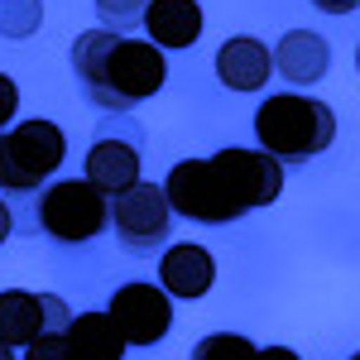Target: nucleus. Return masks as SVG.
I'll use <instances>...</instances> for the list:
<instances>
[{
  "label": "nucleus",
  "mask_w": 360,
  "mask_h": 360,
  "mask_svg": "<svg viewBox=\"0 0 360 360\" xmlns=\"http://www.w3.org/2000/svg\"><path fill=\"white\" fill-rule=\"evenodd\" d=\"M72 72L82 82V96L96 111H135L154 91H164L168 63L154 44H139L111 29H86L72 39Z\"/></svg>",
  "instance_id": "f257e3e1"
},
{
  "label": "nucleus",
  "mask_w": 360,
  "mask_h": 360,
  "mask_svg": "<svg viewBox=\"0 0 360 360\" xmlns=\"http://www.w3.org/2000/svg\"><path fill=\"white\" fill-rule=\"evenodd\" d=\"M255 139L259 149L278 159V164L298 168L317 154H327L336 139V115L327 101L317 96H298V91H278V96H264L259 111H255Z\"/></svg>",
  "instance_id": "f03ea898"
},
{
  "label": "nucleus",
  "mask_w": 360,
  "mask_h": 360,
  "mask_svg": "<svg viewBox=\"0 0 360 360\" xmlns=\"http://www.w3.org/2000/svg\"><path fill=\"white\" fill-rule=\"evenodd\" d=\"M68 159V135L53 120H25L0 130V193H34Z\"/></svg>",
  "instance_id": "7ed1b4c3"
},
{
  "label": "nucleus",
  "mask_w": 360,
  "mask_h": 360,
  "mask_svg": "<svg viewBox=\"0 0 360 360\" xmlns=\"http://www.w3.org/2000/svg\"><path fill=\"white\" fill-rule=\"evenodd\" d=\"M207 164H212L217 193H221L226 212L236 221L245 212H259V207L278 202V193H283V164L269 159L264 149H217Z\"/></svg>",
  "instance_id": "20e7f679"
},
{
  "label": "nucleus",
  "mask_w": 360,
  "mask_h": 360,
  "mask_svg": "<svg viewBox=\"0 0 360 360\" xmlns=\"http://www.w3.org/2000/svg\"><path fill=\"white\" fill-rule=\"evenodd\" d=\"M106 226H111V197L91 188L86 178H63L39 197V231L63 245L96 240Z\"/></svg>",
  "instance_id": "39448f33"
},
{
  "label": "nucleus",
  "mask_w": 360,
  "mask_h": 360,
  "mask_svg": "<svg viewBox=\"0 0 360 360\" xmlns=\"http://www.w3.org/2000/svg\"><path fill=\"white\" fill-rule=\"evenodd\" d=\"M111 226H115V236H120V250H130V255H149V250L168 245L173 207H168L164 188L135 183L120 197H111Z\"/></svg>",
  "instance_id": "423d86ee"
},
{
  "label": "nucleus",
  "mask_w": 360,
  "mask_h": 360,
  "mask_svg": "<svg viewBox=\"0 0 360 360\" xmlns=\"http://www.w3.org/2000/svg\"><path fill=\"white\" fill-rule=\"evenodd\" d=\"M111 322L115 332L125 336V346H154V341H164L168 327H173V298H168L159 283H120L111 293Z\"/></svg>",
  "instance_id": "0eeeda50"
},
{
  "label": "nucleus",
  "mask_w": 360,
  "mask_h": 360,
  "mask_svg": "<svg viewBox=\"0 0 360 360\" xmlns=\"http://www.w3.org/2000/svg\"><path fill=\"white\" fill-rule=\"evenodd\" d=\"M72 322V307L63 303L58 293H25V288H5L0 293V341L15 346H34L44 336H58Z\"/></svg>",
  "instance_id": "6e6552de"
},
{
  "label": "nucleus",
  "mask_w": 360,
  "mask_h": 360,
  "mask_svg": "<svg viewBox=\"0 0 360 360\" xmlns=\"http://www.w3.org/2000/svg\"><path fill=\"white\" fill-rule=\"evenodd\" d=\"M164 197L168 207L188 221H202V226H226L236 221L226 212L221 193H217V178H212V164L207 159H183V164L168 168V183H164Z\"/></svg>",
  "instance_id": "1a4fd4ad"
},
{
  "label": "nucleus",
  "mask_w": 360,
  "mask_h": 360,
  "mask_svg": "<svg viewBox=\"0 0 360 360\" xmlns=\"http://www.w3.org/2000/svg\"><path fill=\"white\" fill-rule=\"evenodd\" d=\"M217 283V259L207 245H193V240H178V245L164 250L159 259V288L178 303H197L207 298V288Z\"/></svg>",
  "instance_id": "9d476101"
},
{
  "label": "nucleus",
  "mask_w": 360,
  "mask_h": 360,
  "mask_svg": "<svg viewBox=\"0 0 360 360\" xmlns=\"http://www.w3.org/2000/svg\"><path fill=\"white\" fill-rule=\"evenodd\" d=\"M125 336L115 332L111 312H72L58 336V360H120Z\"/></svg>",
  "instance_id": "9b49d317"
},
{
  "label": "nucleus",
  "mask_w": 360,
  "mask_h": 360,
  "mask_svg": "<svg viewBox=\"0 0 360 360\" xmlns=\"http://www.w3.org/2000/svg\"><path fill=\"white\" fill-rule=\"evenodd\" d=\"M269 72H274V53L250 34H236L217 49V77L231 91H264Z\"/></svg>",
  "instance_id": "f8f14e48"
},
{
  "label": "nucleus",
  "mask_w": 360,
  "mask_h": 360,
  "mask_svg": "<svg viewBox=\"0 0 360 360\" xmlns=\"http://www.w3.org/2000/svg\"><path fill=\"white\" fill-rule=\"evenodd\" d=\"M139 168H144V159H139V144H130V139H96L86 149V183L101 188L106 197H120L125 188H135Z\"/></svg>",
  "instance_id": "ddd939ff"
},
{
  "label": "nucleus",
  "mask_w": 360,
  "mask_h": 360,
  "mask_svg": "<svg viewBox=\"0 0 360 360\" xmlns=\"http://www.w3.org/2000/svg\"><path fill=\"white\" fill-rule=\"evenodd\" d=\"M274 68L293 86H317L327 77V68H332V49H327V39L312 34V29H288V34L278 39V49H274Z\"/></svg>",
  "instance_id": "4468645a"
},
{
  "label": "nucleus",
  "mask_w": 360,
  "mask_h": 360,
  "mask_svg": "<svg viewBox=\"0 0 360 360\" xmlns=\"http://www.w3.org/2000/svg\"><path fill=\"white\" fill-rule=\"evenodd\" d=\"M144 29H149V44L159 53L164 49H193L202 39V5L197 0H149Z\"/></svg>",
  "instance_id": "2eb2a0df"
},
{
  "label": "nucleus",
  "mask_w": 360,
  "mask_h": 360,
  "mask_svg": "<svg viewBox=\"0 0 360 360\" xmlns=\"http://www.w3.org/2000/svg\"><path fill=\"white\" fill-rule=\"evenodd\" d=\"M44 25V0H0V39H29Z\"/></svg>",
  "instance_id": "dca6fc26"
},
{
  "label": "nucleus",
  "mask_w": 360,
  "mask_h": 360,
  "mask_svg": "<svg viewBox=\"0 0 360 360\" xmlns=\"http://www.w3.org/2000/svg\"><path fill=\"white\" fill-rule=\"evenodd\" d=\"M188 360H255V341H245L240 332H212L193 346Z\"/></svg>",
  "instance_id": "f3484780"
},
{
  "label": "nucleus",
  "mask_w": 360,
  "mask_h": 360,
  "mask_svg": "<svg viewBox=\"0 0 360 360\" xmlns=\"http://www.w3.org/2000/svg\"><path fill=\"white\" fill-rule=\"evenodd\" d=\"M144 5H149V0H96L101 29H111V34H125V29H135L139 20H144Z\"/></svg>",
  "instance_id": "a211bd4d"
},
{
  "label": "nucleus",
  "mask_w": 360,
  "mask_h": 360,
  "mask_svg": "<svg viewBox=\"0 0 360 360\" xmlns=\"http://www.w3.org/2000/svg\"><path fill=\"white\" fill-rule=\"evenodd\" d=\"M20 111V86L10 82L5 72H0V130H10V120Z\"/></svg>",
  "instance_id": "6ab92c4d"
},
{
  "label": "nucleus",
  "mask_w": 360,
  "mask_h": 360,
  "mask_svg": "<svg viewBox=\"0 0 360 360\" xmlns=\"http://www.w3.org/2000/svg\"><path fill=\"white\" fill-rule=\"evenodd\" d=\"M317 10H327V15H351V10H360V0H312Z\"/></svg>",
  "instance_id": "aec40b11"
},
{
  "label": "nucleus",
  "mask_w": 360,
  "mask_h": 360,
  "mask_svg": "<svg viewBox=\"0 0 360 360\" xmlns=\"http://www.w3.org/2000/svg\"><path fill=\"white\" fill-rule=\"evenodd\" d=\"M255 360H303L293 346H264V351H255Z\"/></svg>",
  "instance_id": "412c9836"
},
{
  "label": "nucleus",
  "mask_w": 360,
  "mask_h": 360,
  "mask_svg": "<svg viewBox=\"0 0 360 360\" xmlns=\"http://www.w3.org/2000/svg\"><path fill=\"white\" fill-rule=\"evenodd\" d=\"M10 226H15V221H10V207H5V202H0V245H5V240H10Z\"/></svg>",
  "instance_id": "4be33fe9"
},
{
  "label": "nucleus",
  "mask_w": 360,
  "mask_h": 360,
  "mask_svg": "<svg viewBox=\"0 0 360 360\" xmlns=\"http://www.w3.org/2000/svg\"><path fill=\"white\" fill-rule=\"evenodd\" d=\"M0 360H15V351H10V346H5V341H0Z\"/></svg>",
  "instance_id": "5701e85b"
},
{
  "label": "nucleus",
  "mask_w": 360,
  "mask_h": 360,
  "mask_svg": "<svg viewBox=\"0 0 360 360\" xmlns=\"http://www.w3.org/2000/svg\"><path fill=\"white\" fill-rule=\"evenodd\" d=\"M356 72H360V44H356Z\"/></svg>",
  "instance_id": "b1692460"
},
{
  "label": "nucleus",
  "mask_w": 360,
  "mask_h": 360,
  "mask_svg": "<svg viewBox=\"0 0 360 360\" xmlns=\"http://www.w3.org/2000/svg\"><path fill=\"white\" fill-rule=\"evenodd\" d=\"M351 360H360V351H356V356H351Z\"/></svg>",
  "instance_id": "393cba45"
},
{
  "label": "nucleus",
  "mask_w": 360,
  "mask_h": 360,
  "mask_svg": "<svg viewBox=\"0 0 360 360\" xmlns=\"http://www.w3.org/2000/svg\"><path fill=\"white\" fill-rule=\"evenodd\" d=\"M25 360H34V356H25Z\"/></svg>",
  "instance_id": "a878e982"
}]
</instances>
